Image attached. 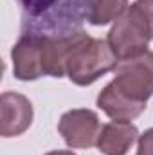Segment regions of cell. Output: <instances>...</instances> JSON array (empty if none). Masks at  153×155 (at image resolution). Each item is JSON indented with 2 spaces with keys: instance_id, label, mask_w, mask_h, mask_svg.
I'll use <instances>...</instances> for the list:
<instances>
[{
  "instance_id": "2",
  "label": "cell",
  "mask_w": 153,
  "mask_h": 155,
  "mask_svg": "<svg viewBox=\"0 0 153 155\" xmlns=\"http://www.w3.org/2000/svg\"><path fill=\"white\" fill-rule=\"evenodd\" d=\"M85 35V31L61 36L24 33L11 51L15 78L20 81H34L41 76H65L67 60Z\"/></svg>"
},
{
  "instance_id": "10",
  "label": "cell",
  "mask_w": 153,
  "mask_h": 155,
  "mask_svg": "<svg viewBox=\"0 0 153 155\" xmlns=\"http://www.w3.org/2000/svg\"><path fill=\"white\" fill-rule=\"evenodd\" d=\"M130 9L141 18V22L144 24L153 40V0H135L130 5Z\"/></svg>"
},
{
  "instance_id": "4",
  "label": "cell",
  "mask_w": 153,
  "mask_h": 155,
  "mask_svg": "<svg viewBox=\"0 0 153 155\" xmlns=\"http://www.w3.org/2000/svg\"><path fill=\"white\" fill-rule=\"evenodd\" d=\"M117 65L119 60L106 40L85 35L67 60V76L77 87H88L101 76L115 71Z\"/></svg>"
},
{
  "instance_id": "6",
  "label": "cell",
  "mask_w": 153,
  "mask_h": 155,
  "mask_svg": "<svg viewBox=\"0 0 153 155\" xmlns=\"http://www.w3.org/2000/svg\"><path fill=\"white\" fill-rule=\"evenodd\" d=\"M58 132L69 148H90L96 146L101 132L99 117L88 108H72L60 117Z\"/></svg>"
},
{
  "instance_id": "8",
  "label": "cell",
  "mask_w": 153,
  "mask_h": 155,
  "mask_svg": "<svg viewBox=\"0 0 153 155\" xmlns=\"http://www.w3.org/2000/svg\"><path fill=\"white\" fill-rule=\"evenodd\" d=\"M139 139V130L130 121H110L101 126L97 150L103 155H126Z\"/></svg>"
},
{
  "instance_id": "12",
  "label": "cell",
  "mask_w": 153,
  "mask_h": 155,
  "mask_svg": "<svg viewBox=\"0 0 153 155\" xmlns=\"http://www.w3.org/2000/svg\"><path fill=\"white\" fill-rule=\"evenodd\" d=\"M45 155H76L74 152H67V150H54V152H49Z\"/></svg>"
},
{
  "instance_id": "9",
  "label": "cell",
  "mask_w": 153,
  "mask_h": 155,
  "mask_svg": "<svg viewBox=\"0 0 153 155\" xmlns=\"http://www.w3.org/2000/svg\"><path fill=\"white\" fill-rule=\"evenodd\" d=\"M128 9V0H92L88 11V24L99 27L108 25L122 16Z\"/></svg>"
},
{
  "instance_id": "5",
  "label": "cell",
  "mask_w": 153,
  "mask_h": 155,
  "mask_svg": "<svg viewBox=\"0 0 153 155\" xmlns=\"http://www.w3.org/2000/svg\"><path fill=\"white\" fill-rule=\"evenodd\" d=\"M108 45L119 61L139 56L148 51L151 36L141 18L128 7L122 16H119L108 33Z\"/></svg>"
},
{
  "instance_id": "7",
  "label": "cell",
  "mask_w": 153,
  "mask_h": 155,
  "mask_svg": "<svg viewBox=\"0 0 153 155\" xmlns=\"http://www.w3.org/2000/svg\"><path fill=\"white\" fill-rule=\"evenodd\" d=\"M33 105L31 101L18 92H4L0 97V135L18 137L33 124Z\"/></svg>"
},
{
  "instance_id": "3",
  "label": "cell",
  "mask_w": 153,
  "mask_h": 155,
  "mask_svg": "<svg viewBox=\"0 0 153 155\" xmlns=\"http://www.w3.org/2000/svg\"><path fill=\"white\" fill-rule=\"evenodd\" d=\"M24 11V33L72 35L81 31L92 0H18Z\"/></svg>"
},
{
  "instance_id": "1",
  "label": "cell",
  "mask_w": 153,
  "mask_h": 155,
  "mask_svg": "<svg viewBox=\"0 0 153 155\" xmlns=\"http://www.w3.org/2000/svg\"><path fill=\"white\" fill-rule=\"evenodd\" d=\"M153 96V51L119 61L115 78L99 92L97 107L114 121H132Z\"/></svg>"
},
{
  "instance_id": "11",
  "label": "cell",
  "mask_w": 153,
  "mask_h": 155,
  "mask_svg": "<svg viewBox=\"0 0 153 155\" xmlns=\"http://www.w3.org/2000/svg\"><path fill=\"white\" fill-rule=\"evenodd\" d=\"M135 155H153V128H148L142 135H139V146Z\"/></svg>"
}]
</instances>
